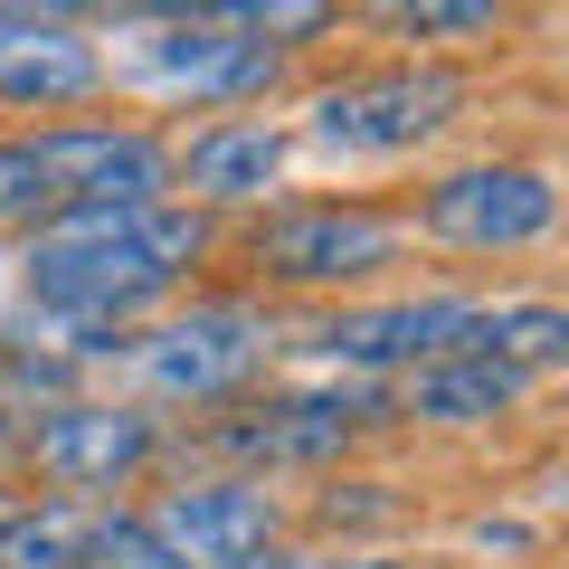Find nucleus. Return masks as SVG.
<instances>
[{"instance_id": "nucleus-20", "label": "nucleus", "mask_w": 569, "mask_h": 569, "mask_svg": "<svg viewBox=\"0 0 569 569\" xmlns=\"http://www.w3.org/2000/svg\"><path fill=\"white\" fill-rule=\"evenodd\" d=\"M247 569H323V560H305V550H257Z\"/></svg>"}, {"instance_id": "nucleus-18", "label": "nucleus", "mask_w": 569, "mask_h": 569, "mask_svg": "<svg viewBox=\"0 0 569 569\" xmlns=\"http://www.w3.org/2000/svg\"><path fill=\"white\" fill-rule=\"evenodd\" d=\"M77 569H190V560L152 531V512H96V522H86Z\"/></svg>"}, {"instance_id": "nucleus-6", "label": "nucleus", "mask_w": 569, "mask_h": 569, "mask_svg": "<svg viewBox=\"0 0 569 569\" xmlns=\"http://www.w3.org/2000/svg\"><path fill=\"white\" fill-rule=\"evenodd\" d=\"M48 190L67 200H171V142L133 114H67L29 133Z\"/></svg>"}, {"instance_id": "nucleus-11", "label": "nucleus", "mask_w": 569, "mask_h": 569, "mask_svg": "<svg viewBox=\"0 0 569 569\" xmlns=\"http://www.w3.org/2000/svg\"><path fill=\"white\" fill-rule=\"evenodd\" d=\"M284 181V123L266 114H209L190 142H171V200L190 209H257Z\"/></svg>"}, {"instance_id": "nucleus-22", "label": "nucleus", "mask_w": 569, "mask_h": 569, "mask_svg": "<svg viewBox=\"0 0 569 569\" xmlns=\"http://www.w3.org/2000/svg\"><path fill=\"white\" fill-rule=\"evenodd\" d=\"M0 512H10V485H0Z\"/></svg>"}, {"instance_id": "nucleus-12", "label": "nucleus", "mask_w": 569, "mask_h": 569, "mask_svg": "<svg viewBox=\"0 0 569 569\" xmlns=\"http://www.w3.org/2000/svg\"><path fill=\"white\" fill-rule=\"evenodd\" d=\"M466 305H475V295H399V305H351V313H332V323L313 332V351H323V361H342V370H408V361H427V351L456 342Z\"/></svg>"}, {"instance_id": "nucleus-3", "label": "nucleus", "mask_w": 569, "mask_h": 569, "mask_svg": "<svg viewBox=\"0 0 569 569\" xmlns=\"http://www.w3.org/2000/svg\"><path fill=\"white\" fill-rule=\"evenodd\" d=\"M266 361H276V313H257V305H190L133 342L142 389L152 399H190V408L238 399Z\"/></svg>"}, {"instance_id": "nucleus-4", "label": "nucleus", "mask_w": 569, "mask_h": 569, "mask_svg": "<svg viewBox=\"0 0 569 569\" xmlns=\"http://www.w3.org/2000/svg\"><path fill=\"white\" fill-rule=\"evenodd\" d=\"M418 228L456 257H512L560 228V190L541 162H466L418 190Z\"/></svg>"}, {"instance_id": "nucleus-15", "label": "nucleus", "mask_w": 569, "mask_h": 569, "mask_svg": "<svg viewBox=\"0 0 569 569\" xmlns=\"http://www.w3.org/2000/svg\"><path fill=\"white\" fill-rule=\"evenodd\" d=\"M361 10L389 29V39L427 48V58H447V48H485L493 29L512 20V0H361Z\"/></svg>"}, {"instance_id": "nucleus-8", "label": "nucleus", "mask_w": 569, "mask_h": 569, "mask_svg": "<svg viewBox=\"0 0 569 569\" xmlns=\"http://www.w3.org/2000/svg\"><path fill=\"white\" fill-rule=\"evenodd\" d=\"M152 531H162L190 569H247L257 550H276L284 503L257 485V475H190V485L162 493Z\"/></svg>"}, {"instance_id": "nucleus-10", "label": "nucleus", "mask_w": 569, "mask_h": 569, "mask_svg": "<svg viewBox=\"0 0 569 569\" xmlns=\"http://www.w3.org/2000/svg\"><path fill=\"white\" fill-rule=\"evenodd\" d=\"M29 456H39V475H58V485H133L152 456H162V427L142 418V408H114V399H58L39 427H29Z\"/></svg>"}, {"instance_id": "nucleus-14", "label": "nucleus", "mask_w": 569, "mask_h": 569, "mask_svg": "<svg viewBox=\"0 0 569 569\" xmlns=\"http://www.w3.org/2000/svg\"><path fill=\"white\" fill-rule=\"evenodd\" d=\"M522 389H531V370L493 361V351H427V361H408L399 408L427 418V427H485V418H503Z\"/></svg>"}, {"instance_id": "nucleus-17", "label": "nucleus", "mask_w": 569, "mask_h": 569, "mask_svg": "<svg viewBox=\"0 0 569 569\" xmlns=\"http://www.w3.org/2000/svg\"><path fill=\"white\" fill-rule=\"evenodd\" d=\"M86 522H96L86 503H39V512L10 503L0 512V569H77Z\"/></svg>"}, {"instance_id": "nucleus-16", "label": "nucleus", "mask_w": 569, "mask_h": 569, "mask_svg": "<svg viewBox=\"0 0 569 569\" xmlns=\"http://www.w3.org/2000/svg\"><path fill=\"white\" fill-rule=\"evenodd\" d=\"M200 20H219V29H238V39L295 58V48H323L332 29H342V0H200Z\"/></svg>"}, {"instance_id": "nucleus-5", "label": "nucleus", "mask_w": 569, "mask_h": 569, "mask_svg": "<svg viewBox=\"0 0 569 569\" xmlns=\"http://www.w3.org/2000/svg\"><path fill=\"white\" fill-rule=\"evenodd\" d=\"M247 257L276 284H370L380 266H399V219H380L361 200H295L276 219H257Z\"/></svg>"}, {"instance_id": "nucleus-13", "label": "nucleus", "mask_w": 569, "mask_h": 569, "mask_svg": "<svg viewBox=\"0 0 569 569\" xmlns=\"http://www.w3.org/2000/svg\"><path fill=\"white\" fill-rule=\"evenodd\" d=\"M370 408L380 399H342V389H323V399H266V408H238L219 427V456H247V466H323V456H342L370 427Z\"/></svg>"}, {"instance_id": "nucleus-1", "label": "nucleus", "mask_w": 569, "mask_h": 569, "mask_svg": "<svg viewBox=\"0 0 569 569\" xmlns=\"http://www.w3.org/2000/svg\"><path fill=\"white\" fill-rule=\"evenodd\" d=\"M200 257H209V209H190V200H67L29 228L20 276H29V305L123 332Z\"/></svg>"}, {"instance_id": "nucleus-21", "label": "nucleus", "mask_w": 569, "mask_h": 569, "mask_svg": "<svg viewBox=\"0 0 569 569\" xmlns=\"http://www.w3.org/2000/svg\"><path fill=\"white\" fill-rule=\"evenodd\" d=\"M323 569H408V560H389V550H370V560H323Z\"/></svg>"}, {"instance_id": "nucleus-7", "label": "nucleus", "mask_w": 569, "mask_h": 569, "mask_svg": "<svg viewBox=\"0 0 569 569\" xmlns=\"http://www.w3.org/2000/svg\"><path fill=\"white\" fill-rule=\"evenodd\" d=\"M133 77L152 86V96H190V104H247V96H266V86L284 77V58L190 10V20H152V29L133 39Z\"/></svg>"}, {"instance_id": "nucleus-9", "label": "nucleus", "mask_w": 569, "mask_h": 569, "mask_svg": "<svg viewBox=\"0 0 569 569\" xmlns=\"http://www.w3.org/2000/svg\"><path fill=\"white\" fill-rule=\"evenodd\" d=\"M104 48L86 39L77 20L39 10V0H0V104H39V114H67V104L104 96Z\"/></svg>"}, {"instance_id": "nucleus-2", "label": "nucleus", "mask_w": 569, "mask_h": 569, "mask_svg": "<svg viewBox=\"0 0 569 569\" xmlns=\"http://www.w3.org/2000/svg\"><path fill=\"white\" fill-rule=\"evenodd\" d=\"M456 114H466V77L447 58H408V67H370V77L323 86L305 104V142L351 152V162H389V152L437 142Z\"/></svg>"}, {"instance_id": "nucleus-19", "label": "nucleus", "mask_w": 569, "mask_h": 569, "mask_svg": "<svg viewBox=\"0 0 569 569\" xmlns=\"http://www.w3.org/2000/svg\"><path fill=\"white\" fill-rule=\"evenodd\" d=\"M48 209H58V190H48L29 133H0V228H39Z\"/></svg>"}]
</instances>
